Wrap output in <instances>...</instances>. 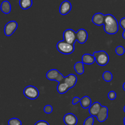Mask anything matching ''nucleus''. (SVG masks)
I'll list each match as a JSON object with an SVG mask.
<instances>
[{
  "mask_svg": "<svg viewBox=\"0 0 125 125\" xmlns=\"http://www.w3.org/2000/svg\"><path fill=\"white\" fill-rule=\"evenodd\" d=\"M104 29L109 34H115L118 31L119 23L115 17L111 14L105 15Z\"/></svg>",
  "mask_w": 125,
  "mask_h": 125,
  "instance_id": "nucleus-1",
  "label": "nucleus"
},
{
  "mask_svg": "<svg viewBox=\"0 0 125 125\" xmlns=\"http://www.w3.org/2000/svg\"><path fill=\"white\" fill-rule=\"evenodd\" d=\"M56 47H57V50L59 52H61V53L65 54V55L72 53L74 50V44L67 42L64 40L58 42Z\"/></svg>",
  "mask_w": 125,
  "mask_h": 125,
  "instance_id": "nucleus-2",
  "label": "nucleus"
},
{
  "mask_svg": "<svg viewBox=\"0 0 125 125\" xmlns=\"http://www.w3.org/2000/svg\"><path fill=\"white\" fill-rule=\"evenodd\" d=\"M93 55L95 58V61L100 66H106L109 61V56L108 54L104 50L96 51Z\"/></svg>",
  "mask_w": 125,
  "mask_h": 125,
  "instance_id": "nucleus-3",
  "label": "nucleus"
},
{
  "mask_svg": "<svg viewBox=\"0 0 125 125\" xmlns=\"http://www.w3.org/2000/svg\"><path fill=\"white\" fill-rule=\"evenodd\" d=\"M46 78L50 80L56 81L57 82H62L64 80L65 77H63V75L57 69H51L48 71L46 73Z\"/></svg>",
  "mask_w": 125,
  "mask_h": 125,
  "instance_id": "nucleus-4",
  "label": "nucleus"
},
{
  "mask_svg": "<svg viewBox=\"0 0 125 125\" xmlns=\"http://www.w3.org/2000/svg\"><path fill=\"white\" fill-rule=\"evenodd\" d=\"M23 94L28 99L34 100L39 97V91L36 87L32 85H29L24 89Z\"/></svg>",
  "mask_w": 125,
  "mask_h": 125,
  "instance_id": "nucleus-5",
  "label": "nucleus"
},
{
  "mask_svg": "<svg viewBox=\"0 0 125 125\" xmlns=\"http://www.w3.org/2000/svg\"><path fill=\"white\" fill-rule=\"evenodd\" d=\"M63 40L67 42L72 44H74L76 40V32L73 29H67L63 33Z\"/></svg>",
  "mask_w": 125,
  "mask_h": 125,
  "instance_id": "nucleus-6",
  "label": "nucleus"
},
{
  "mask_svg": "<svg viewBox=\"0 0 125 125\" xmlns=\"http://www.w3.org/2000/svg\"><path fill=\"white\" fill-rule=\"evenodd\" d=\"M17 27H18V23L16 21L12 20L9 22L8 23H6L4 29L5 35L7 36H10L15 31L16 29H17Z\"/></svg>",
  "mask_w": 125,
  "mask_h": 125,
  "instance_id": "nucleus-7",
  "label": "nucleus"
},
{
  "mask_svg": "<svg viewBox=\"0 0 125 125\" xmlns=\"http://www.w3.org/2000/svg\"><path fill=\"white\" fill-rule=\"evenodd\" d=\"M63 121L66 125H76L78 123V118L74 114L68 113L65 115L63 117Z\"/></svg>",
  "mask_w": 125,
  "mask_h": 125,
  "instance_id": "nucleus-8",
  "label": "nucleus"
},
{
  "mask_svg": "<svg viewBox=\"0 0 125 125\" xmlns=\"http://www.w3.org/2000/svg\"><path fill=\"white\" fill-rule=\"evenodd\" d=\"M88 38V33L84 29H79L76 32V40L80 44H84Z\"/></svg>",
  "mask_w": 125,
  "mask_h": 125,
  "instance_id": "nucleus-9",
  "label": "nucleus"
},
{
  "mask_svg": "<svg viewBox=\"0 0 125 125\" xmlns=\"http://www.w3.org/2000/svg\"><path fill=\"white\" fill-rule=\"evenodd\" d=\"M72 9V4L68 1H64L61 3L59 7V12L62 15H65L70 12Z\"/></svg>",
  "mask_w": 125,
  "mask_h": 125,
  "instance_id": "nucleus-10",
  "label": "nucleus"
},
{
  "mask_svg": "<svg viewBox=\"0 0 125 125\" xmlns=\"http://www.w3.org/2000/svg\"><path fill=\"white\" fill-rule=\"evenodd\" d=\"M96 118L100 122H104L108 117V108L106 106H102L100 112L96 115Z\"/></svg>",
  "mask_w": 125,
  "mask_h": 125,
  "instance_id": "nucleus-11",
  "label": "nucleus"
},
{
  "mask_svg": "<svg viewBox=\"0 0 125 125\" xmlns=\"http://www.w3.org/2000/svg\"><path fill=\"white\" fill-rule=\"evenodd\" d=\"M104 18L105 15L103 14L102 13H100V12H98L93 16L92 18V22L96 25L101 26L104 25Z\"/></svg>",
  "mask_w": 125,
  "mask_h": 125,
  "instance_id": "nucleus-12",
  "label": "nucleus"
},
{
  "mask_svg": "<svg viewBox=\"0 0 125 125\" xmlns=\"http://www.w3.org/2000/svg\"><path fill=\"white\" fill-rule=\"evenodd\" d=\"M77 80H78V78H77L76 76L73 74H70L68 75L65 77L63 82H65L68 85L70 88H72L75 86Z\"/></svg>",
  "mask_w": 125,
  "mask_h": 125,
  "instance_id": "nucleus-13",
  "label": "nucleus"
},
{
  "mask_svg": "<svg viewBox=\"0 0 125 125\" xmlns=\"http://www.w3.org/2000/svg\"><path fill=\"white\" fill-rule=\"evenodd\" d=\"M101 107L102 105L99 102H95L93 103L89 108V112L91 116H96V115L100 112Z\"/></svg>",
  "mask_w": 125,
  "mask_h": 125,
  "instance_id": "nucleus-14",
  "label": "nucleus"
},
{
  "mask_svg": "<svg viewBox=\"0 0 125 125\" xmlns=\"http://www.w3.org/2000/svg\"><path fill=\"white\" fill-rule=\"evenodd\" d=\"M82 62L85 64H92L95 62V58L94 55L89 53H85L82 56Z\"/></svg>",
  "mask_w": 125,
  "mask_h": 125,
  "instance_id": "nucleus-15",
  "label": "nucleus"
},
{
  "mask_svg": "<svg viewBox=\"0 0 125 125\" xmlns=\"http://www.w3.org/2000/svg\"><path fill=\"white\" fill-rule=\"evenodd\" d=\"M70 87H68V85L65 83V82L62 81V82H59L57 85V90L60 94H65L67 93V91L70 89Z\"/></svg>",
  "mask_w": 125,
  "mask_h": 125,
  "instance_id": "nucleus-16",
  "label": "nucleus"
},
{
  "mask_svg": "<svg viewBox=\"0 0 125 125\" xmlns=\"http://www.w3.org/2000/svg\"><path fill=\"white\" fill-rule=\"evenodd\" d=\"M81 105L83 109H88L92 105V100L90 97L88 96H85L81 99Z\"/></svg>",
  "mask_w": 125,
  "mask_h": 125,
  "instance_id": "nucleus-17",
  "label": "nucleus"
},
{
  "mask_svg": "<svg viewBox=\"0 0 125 125\" xmlns=\"http://www.w3.org/2000/svg\"><path fill=\"white\" fill-rule=\"evenodd\" d=\"M1 10L5 14H8L11 11V5L9 1H4L1 3Z\"/></svg>",
  "mask_w": 125,
  "mask_h": 125,
  "instance_id": "nucleus-18",
  "label": "nucleus"
},
{
  "mask_svg": "<svg viewBox=\"0 0 125 125\" xmlns=\"http://www.w3.org/2000/svg\"><path fill=\"white\" fill-rule=\"evenodd\" d=\"M74 69L78 74L81 75L84 73V63L82 61H78L76 62L74 66Z\"/></svg>",
  "mask_w": 125,
  "mask_h": 125,
  "instance_id": "nucleus-19",
  "label": "nucleus"
},
{
  "mask_svg": "<svg viewBox=\"0 0 125 125\" xmlns=\"http://www.w3.org/2000/svg\"><path fill=\"white\" fill-rule=\"evenodd\" d=\"M19 4L23 9H28L32 5V0H20Z\"/></svg>",
  "mask_w": 125,
  "mask_h": 125,
  "instance_id": "nucleus-20",
  "label": "nucleus"
},
{
  "mask_svg": "<svg viewBox=\"0 0 125 125\" xmlns=\"http://www.w3.org/2000/svg\"><path fill=\"white\" fill-rule=\"evenodd\" d=\"M103 78L106 82H111L112 78H113V75H112V73L111 72L106 71L103 74Z\"/></svg>",
  "mask_w": 125,
  "mask_h": 125,
  "instance_id": "nucleus-21",
  "label": "nucleus"
},
{
  "mask_svg": "<svg viewBox=\"0 0 125 125\" xmlns=\"http://www.w3.org/2000/svg\"><path fill=\"white\" fill-rule=\"evenodd\" d=\"M22 123L21 120L17 118H12L8 121V125H21Z\"/></svg>",
  "mask_w": 125,
  "mask_h": 125,
  "instance_id": "nucleus-22",
  "label": "nucleus"
},
{
  "mask_svg": "<svg viewBox=\"0 0 125 125\" xmlns=\"http://www.w3.org/2000/svg\"><path fill=\"white\" fill-rule=\"evenodd\" d=\"M125 52V48L122 45H119V46L117 47L115 49V53L117 55H119V56H122V55H124Z\"/></svg>",
  "mask_w": 125,
  "mask_h": 125,
  "instance_id": "nucleus-23",
  "label": "nucleus"
},
{
  "mask_svg": "<svg viewBox=\"0 0 125 125\" xmlns=\"http://www.w3.org/2000/svg\"><path fill=\"white\" fill-rule=\"evenodd\" d=\"M94 116H91L87 118L85 120L84 123V125H94Z\"/></svg>",
  "mask_w": 125,
  "mask_h": 125,
  "instance_id": "nucleus-24",
  "label": "nucleus"
},
{
  "mask_svg": "<svg viewBox=\"0 0 125 125\" xmlns=\"http://www.w3.org/2000/svg\"><path fill=\"white\" fill-rule=\"evenodd\" d=\"M43 110H44V112H45L46 113L50 114L52 112L53 109H52V107L51 106V105H46L45 106Z\"/></svg>",
  "mask_w": 125,
  "mask_h": 125,
  "instance_id": "nucleus-25",
  "label": "nucleus"
},
{
  "mask_svg": "<svg viewBox=\"0 0 125 125\" xmlns=\"http://www.w3.org/2000/svg\"><path fill=\"white\" fill-rule=\"evenodd\" d=\"M108 98L111 100H114L117 98V94L114 91H111L108 93Z\"/></svg>",
  "mask_w": 125,
  "mask_h": 125,
  "instance_id": "nucleus-26",
  "label": "nucleus"
},
{
  "mask_svg": "<svg viewBox=\"0 0 125 125\" xmlns=\"http://www.w3.org/2000/svg\"><path fill=\"white\" fill-rule=\"evenodd\" d=\"M119 25L124 30H125V17H123V18H122V19L120 20Z\"/></svg>",
  "mask_w": 125,
  "mask_h": 125,
  "instance_id": "nucleus-27",
  "label": "nucleus"
},
{
  "mask_svg": "<svg viewBox=\"0 0 125 125\" xmlns=\"http://www.w3.org/2000/svg\"><path fill=\"white\" fill-rule=\"evenodd\" d=\"M34 125H50L47 121H45V120H40V121H37L36 123Z\"/></svg>",
  "mask_w": 125,
  "mask_h": 125,
  "instance_id": "nucleus-28",
  "label": "nucleus"
},
{
  "mask_svg": "<svg viewBox=\"0 0 125 125\" xmlns=\"http://www.w3.org/2000/svg\"><path fill=\"white\" fill-rule=\"evenodd\" d=\"M81 101V99L78 97H74V98L73 99V100H72V104L73 105H75V104H78V102H80Z\"/></svg>",
  "mask_w": 125,
  "mask_h": 125,
  "instance_id": "nucleus-29",
  "label": "nucleus"
},
{
  "mask_svg": "<svg viewBox=\"0 0 125 125\" xmlns=\"http://www.w3.org/2000/svg\"><path fill=\"white\" fill-rule=\"evenodd\" d=\"M123 38L125 39V30H124V31H123Z\"/></svg>",
  "mask_w": 125,
  "mask_h": 125,
  "instance_id": "nucleus-30",
  "label": "nucleus"
},
{
  "mask_svg": "<svg viewBox=\"0 0 125 125\" xmlns=\"http://www.w3.org/2000/svg\"><path fill=\"white\" fill-rule=\"evenodd\" d=\"M123 89H124V91H125V82L124 83H123Z\"/></svg>",
  "mask_w": 125,
  "mask_h": 125,
  "instance_id": "nucleus-31",
  "label": "nucleus"
},
{
  "mask_svg": "<svg viewBox=\"0 0 125 125\" xmlns=\"http://www.w3.org/2000/svg\"><path fill=\"white\" fill-rule=\"evenodd\" d=\"M123 122H124V125H125V118H124V120H123Z\"/></svg>",
  "mask_w": 125,
  "mask_h": 125,
  "instance_id": "nucleus-32",
  "label": "nucleus"
},
{
  "mask_svg": "<svg viewBox=\"0 0 125 125\" xmlns=\"http://www.w3.org/2000/svg\"><path fill=\"white\" fill-rule=\"evenodd\" d=\"M123 110H124V112H125V105L124 106V108H123Z\"/></svg>",
  "mask_w": 125,
  "mask_h": 125,
  "instance_id": "nucleus-33",
  "label": "nucleus"
}]
</instances>
